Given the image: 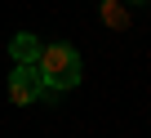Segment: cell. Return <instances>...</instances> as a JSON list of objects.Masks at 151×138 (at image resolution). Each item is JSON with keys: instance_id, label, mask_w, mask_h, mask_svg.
Instances as JSON below:
<instances>
[{"instance_id": "6da1fadb", "label": "cell", "mask_w": 151, "mask_h": 138, "mask_svg": "<svg viewBox=\"0 0 151 138\" xmlns=\"http://www.w3.org/2000/svg\"><path fill=\"white\" fill-rule=\"evenodd\" d=\"M36 72L45 80V89H71V85H80V53H76L71 45H40L36 53Z\"/></svg>"}, {"instance_id": "7a4b0ae2", "label": "cell", "mask_w": 151, "mask_h": 138, "mask_svg": "<svg viewBox=\"0 0 151 138\" xmlns=\"http://www.w3.org/2000/svg\"><path fill=\"white\" fill-rule=\"evenodd\" d=\"M45 94V80H40V72L31 62H18L14 72H9V98L18 103V107H27V103H36Z\"/></svg>"}, {"instance_id": "3957f363", "label": "cell", "mask_w": 151, "mask_h": 138, "mask_svg": "<svg viewBox=\"0 0 151 138\" xmlns=\"http://www.w3.org/2000/svg\"><path fill=\"white\" fill-rule=\"evenodd\" d=\"M9 53H14V62H36V53H40V40H36L31 31H18V36L9 40Z\"/></svg>"}, {"instance_id": "277c9868", "label": "cell", "mask_w": 151, "mask_h": 138, "mask_svg": "<svg viewBox=\"0 0 151 138\" xmlns=\"http://www.w3.org/2000/svg\"><path fill=\"white\" fill-rule=\"evenodd\" d=\"M102 22L116 27V31L129 27V9H124V0H102Z\"/></svg>"}]
</instances>
